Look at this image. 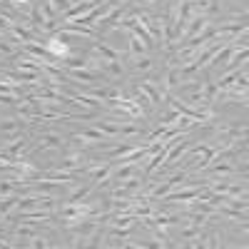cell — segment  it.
Masks as SVG:
<instances>
[{"instance_id":"8fae6325","label":"cell","mask_w":249,"mask_h":249,"mask_svg":"<svg viewBox=\"0 0 249 249\" xmlns=\"http://www.w3.org/2000/svg\"><path fill=\"white\" fill-rule=\"evenodd\" d=\"M127 48H130V55L132 57H137V55H144V53H147V48H144L142 43H140V40L130 33V37H127Z\"/></svg>"},{"instance_id":"e0dca14e","label":"cell","mask_w":249,"mask_h":249,"mask_svg":"<svg viewBox=\"0 0 249 249\" xmlns=\"http://www.w3.org/2000/svg\"><path fill=\"white\" fill-rule=\"evenodd\" d=\"M137 3H142V5H152L155 0H137Z\"/></svg>"},{"instance_id":"277c9868","label":"cell","mask_w":249,"mask_h":249,"mask_svg":"<svg viewBox=\"0 0 249 249\" xmlns=\"http://www.w3.org/2000/svg\"><path fill=\"white\" fill-rule=\"evenodd\" d=\"M8 35L13 37L15 45H25V43H33V40H35V33H33L28 25H15V23L10 25Z\"/></svg>"},{"instance_id":"8992f818","label":"cell","mask_w":249,"mask_h":249,"mask_svg":"<svg viewBox=\"0 0 249 249\" xmlns=\"http://www.w3.org/2000/svg\"><path fill=\"white\" fill-rule=\"evenodd\" d=\"M132 102H135V105L144 112V115H147L150 110H152V100L147 97V92H144L142 88H135V92H132V97H130Z\"/></svg>"},{"instance_id":"5bb4252c","label":"cell","mask_w":249,"mask_h":249,"mask_svg":"<svg viewBox=\"0 0 249 249\" xmlns=\"http://www.w3.org/2000/svg\"><path fill=\"white\" fill-rule=\"evenodd\" d=\"M192 237H199V227H195V224H187L184 230L179 232V239H192Z\"/></svg>"},{"instance_id":"2e32d148","label":"cell","mask_w":249,"mask_h":249,"mask_svg":"<svg viewBox=\"0 0 249 249\" xmlns=\"http://www.w3.org/2000/svg\"><path fill=\"white\" fill-rule=\"evenodd\" d=\"M48 244H50V242H45L43 237H33V242H30L33 249H43V247H48Z\"/></svg>"},{"instance_id":"9c48e42d","label":"cell","mask_w":249,"mask_h":249,"mask_svg":"<svg viewBox=\"0 0 249 249\" xmlns=\"http://www.w3.org/2000/svg\"><path fill=\"white\" fill-rule=\"evenodd\" d=\"M130 33H132V35H135V37H137V40H140V43H142L144 48H147V50H150V48H155V40H152V35L147 33V28H144V25H140V23H137L135 28H130Z\"/></svg>"},{"instance_id":"ba28073f","label":"cell","mask_w":249,"mask_h":249,"mask_svg":"<svg viewBox=\"0 0 249 249\" xmlns=\"http://www.w3.org/2000/svg\"><path fill=\"white\" fill-rule=\"evenodd\" d=\"M95 192V182L92 184H82V187H75V190L70 192L68 202H88V197Z\"/></svg>"},{"instance_id":"30bf717a","label":"cell","mask_w":249,"mask_h":249,"mask_svg":"<svg viewBox=\"0 0 249 249\" xmlns=\"http://www.w3.org/2000/svg\"><path fill=\"white\" fill-rule=\"evenodd\" d=\"M95 127L102 135H107V137H117L120 135V122H112V120H100V122H95Z\"/></svg>"},{"instance_id":"5b68a950","label":"cell","mask_w":249,"mask_h":249,"mask_svg":"<svg viewBox=\"0 0 249 249\" xmlns=\"http://www.w3.org/2000/svg\"><path fill=\"white\" fill-rule=\"evenodd\" d=\"M62 144H65V137H60L57 132H45V135H40L37 150H60Z\"/></svg>"},{"instance_id":"6da1fadb","label":"cell","mask_w":249,"mask_h":249,"mask_svg":"<svg viewBox=\"0 0 249 249\" xmlns=\"http://www.w3.org/2000/svg\"><path fill=\"white\" fill-rule=\"evenodd\" d=\"M45 48H48V53L60 62L62 57H68V55H72V50H70V45H68V40H62L60 35H53V37H48L45 40Z\"/></svg>"},{"instance_id":"7c38bea8","label":"cell","mask_w":249,"mask_h":249,"mask_svg":"<svg viewBox=\"0 0 249 249\" xmlns=\"http://www.w3.org/2000/svg\"><path fill=\"white\" fill-rule=\"evenodd\" d=\"M132 68H135L137 72H147V70H152V60L144 57V55H137V57L132 60Z\"/></svg>"},{"instance_id":"7a4b0ae2","label":"cell","mask_w":249,"mask_h":249,"mask_svg":"<svg viewBox=\"0 0 249 249\" xmlns=\"http://www.w3.org/2000/svg\"><path fill=\"white\" fill-rule=\"evenodd\" d=\"M140 88L147 92V97L152 100V105H162V102L167 100V95H170V92H164L162 85H157V82H152V80H142Z\"/></svg>"},{"instance_id":"52a82bcc","label":"cell","mask_w":249,"mask_h":249,"mask_svg":"<svg viewBox=\"0 0 249 249\" xmlns=\"http://www.w3.org/2000/svg\"><path fill=\"white\" fill-rule=\"evenodd\" d=\"M92 53H95V55H100V57H105V60H122L120 50L110 48L107 43H95V45H92Z\"/></svg>"},{"instance_id":"4fadbf2b","label":"cell","mask_w":249,"mask_h":249,"mask_svg":"<svg viewBox=\"0 0 249 249\" xmlns=\"http://www.w3.org/2000/svg\"><path fill=\"white\" fill-rule=\"evenodd\" d=\"M50 3H53L55 13H57V15H62L65 10H70V8L75 5V0H50Z\"/></svg>"},{"instance_id":"9a60e30c","label":"cell","mask_w":249,"mask_h":249,"mask_svg":"<svg viewBox=\"0 0 249 249\" xmlns=\"http://www.w3.org/2000/svg\"><path fill=\"white\" fill-rule=\"evenodd\" d=\"M130 150V144H117V147H112V150H107V160H115V157H122L124 152H127Z\"/></svg>"},{"instance_id":"3957f363","label":"cell","mask_w":249,"mask_h":249,"mask_svg":"<svg viewBox=\"0 0 249 249\" xmlns=\"http://www.w3.org/2000/svg\"><path fill=\"white\" fill-rule=\"evenodd\" d=\"M127 5H130L127 0H124V3H120V5H112V8H110V10H107L105 15L100 18V30H105V28H112V25L117 23V20H120V18L124 15V10H127Z\"/></svg>"}]
</instances>
